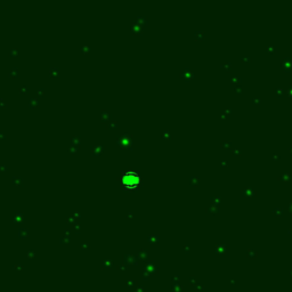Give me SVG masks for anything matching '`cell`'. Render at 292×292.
Returning <instances> with one entry per match:
<instances>
[{"instance_id":"cell-1","label":"cell","mask_w":292,"mask_h":292,"mask_svg":"<svg viewBox=\"0 0 292 292\" xmlns=\"http://www.w3.org/2000/svg\"><path fill=\"white\" fill-rule=\"evenodd\" d=\"M122 185L128 189H135L140 185V177L135 171H126L121 177Z\"/></svg>"}]
</instances>
